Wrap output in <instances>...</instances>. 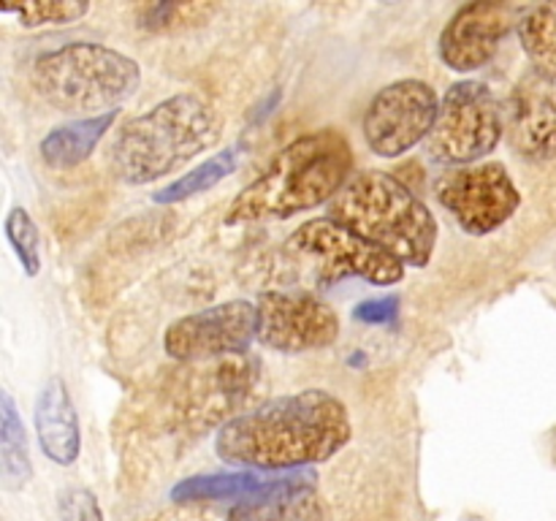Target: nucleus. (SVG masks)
I'll list each match as a JSON object with an SVG mask.
<instances>
[{"instance_id":"nucleus-22","label":"nucleus","mask_w":556,"mask_h":521,"mask_svg":"<svg viewBox=\"0 0 556 521\" xmlns=\"http://www.w3.org/2000/svg\"><path fill=\"white\" fill-rule=\"evenodd\" d=\"M3 14H14L22 27H47V25H74L87 16L90 3L81 0H33V3H5L0 5Z\"/></svg>"},{"instance_id":"nucleus-25","label":"nucleus","mask_w":556,"mask_h":521,"mask_svg":"<svg viewBox=\"0 0 556 521\" xmlns=\"http://www.w3.org/2000/svg\"><path fill=\"white\" fill-rule=\"evenodd\" d=\"M396 298H372V302H362L356 309H353V318L362 320V323L380 326L391 323L396 318Z\"/></svg>"},{"instance_id":"nucleus-6","label":"nucleus","mask_w":556,"mask_h":521,"mask_svg":"<svg viewBox=\"0 0 556 521\" xmlns=\"http://www.w3.org/2000/svg\"><path fill=\"white\" fill-rule=\"evenodd\" d=\"M503 136V109L494 92L483 81L465 79L445 92L427 152L438 163L465 168L494 152Z\"/></svg>"},{"instance_id":"nucleus-15","label":"nucleus","mask_w":556,"mask_h":521,"mask_svg":"<svg viewBox=\"0 0 556 521\" xmlns=\"http://www.w3.org/2000/svg\"><path fill=\"white\" fill-rule=\"evenodd\" d=\"M228 521H324L315 494V472L293 470L271 492L233 505Z\"/></svg>"},{"instance_id":"nucleus-19","label":"nucleus","mask_w":556,"mask_h":521,"mask_svg":"<svg viewBox=\"0 0 556 521\" xmlns=\"http://www.w3.org/2000/svg\"><path fill=\"white\" fill-rule=\"evenodd\" d=\"M519 38L538 74L556 85V3L527 9L519 20Z\"/></svg>"},{"instance_id":"nucleus-3","label":"nucleus","mask_w":556,"mask_h":521,"mask_svg":"<svg viewBox=\"0 0 556 521\" xmlns=\"http://www.w3.org/2000/svg\"><path fill=\"white\" fill-rule=\"evenodd\" d=\"M329 217L405 266H427L438 244V220L429 206L386 171L351 177L329 204Z\"/></svg>"},{"instance_id":"nucleus-13","label":"nucleus","mask_w":556,"mask_h":521,"mask_svg":"<svg viewBox=\"0 0 556 521\" xmlns=\"http://www.w3.org/2000/svg\"><path fill=\"white\" fill-rule=\"evenodd\" d=\"M505 136L527 161H552L556 155V103L535 87H516L503 109Z\"/></svg>"},{"instance_id":"nucleus-23","label":"nucleus","mask_w":556,"mask_h":521,"mask_svg":"<svg viewBox=\"0 0 556 521\" xmlns=\"http://www.w3.org/2000/svg\"><path fill=\"white\" fill-rule=\"evenodd\" d=\"M5 237L9 244L14 247L16 258L22 260V269L30 277H36L41 271V233L38 226L33 223L30 212L25 206H14L5 217Z\"/></svg>"},{"instance_id":"nucleus-1","label":"nucleus","mask_w":556,"mask_h":521,"mask_svg":"<svg viewBox=\"0 0 556 521\" xmlns=\"http://www.w3.org/2000/svg\"><path fill=\"white\" fill-rule=\"evenodd\" d=\"M351 443L345 402L324 389L277 396L223 423L215 454L253 470H304Z\"/></svg>"},{"instance_id":"nucleus-8","label":"nucleus","mask_w":556,"mask_h":521,"mask_svg":"<svg viewBox=\"0 0 556 521\" xmlns=\"http://www.w3.org/2000/svg\"><path fill=\"white\" fill-rule=\"evenodd\" d=\"M291 244L302 253L318 258L320 271L329 280L340 277H362L372 285H394L405 277V264L396 260L386 250L375 247L372 242L358 233L348 231L345 226L331 217H315L293 231Z\"/></svg>"},{"instance_id":"nucleus-12","label":"nucleus","mask_w":556,"mask_h":521,"mask_svg":"<svg viewBox=\"0 0 556 521\" xmlns=\"http://www.w3.org/2000/svg\"><path fill=\"white\" fill-rule=\"evenodd\" d=\"M505 30L508 11L503 5L472 0L462 5L440 33V58L459 74L481 68L494 58Z\"/></svg>"},{"instance_id":"nucleus-16","label":"nucleus","mask_w":556,"mask_h":521,"mask_svg":"<svg viewBox=\"0 0 556 521\" xmlns=\"http://www.w3.org/2000/svg\"><path fill=\"white\" fill-rule=\"evenodd\" d=\"M117 117L119 109L109 114H96V117L71 119V123L52 128L38 147L43 163L52 168H74L85 163Z\"/></svg>"},{"instance_id":"nucleus-2","label":"nucleus","mask_w":556,"mask_h":521,"mask_svg":"<svg viewBox=\"0 0 556 521\" xmlns=\"http://www.w3.org/2000/svg\"><path fill=\"white\" fill-rule=\"evenodd\" d=\"M353 150L340 130H315L282 147L231 201L226 223L282 220L334 201L351 179Z\"/></svg>"},{"instance_id":"nucleus-9","label":"nucleus","mask_w":556,"mask_h":521,"mask_svg":"<svg viewBox=\"0 0 556 521\" xmlns=\"http://www.w3.org/2000/svg\"><path fill=\"white\" fill-rule=\"evenodd\" d=\"M438 201L472 237L497 231L519 209L521 193L503 163H481L445 174L438 182Z\"/></svg>"},{"instance_id":"nucleus-5","label":"nucleus","mask_w":556,"mask_h":521,"mask_svg":"<svg viewBox=\"0 0 556 521\" xmlns=\"http://www.w3.org/2000/svg\"><path fill=\"white\" fill-rule=\"evenodd\" d=\"M38 96L58 112L87 114L117 112L141 85V71L128 54L103 43L74 41L38 54L30 68Z\"/></svg>"},{"instance_id":"nucleus-4","label":"nucleus","mask_w":556,"mask_h":521,"mask_svg":"<svg viewBox=\"0 0 556 521\" xmlns=\"http://www.w3.org/2000/svg\"><path fill=\"white\" fill-rule=\"evenodd\" d=\"M220 136L215 109L199 96L179 92L130 119L112 147V166L128 185L168 177Z\"/></svg>"},{"instance_id":"nucleus-24","label":"nucleus","mask_w":556,"mask_h":521,"mask_svg":"<svg viewBox=\"0 0 556 521\" xmlns=\"http://www.w3.org/2000/svg\"><path fill=\"white\" fill-rule=\"evenodd\" d=\"M60 519L63 521H103L98 499L90 488H68L60 499Z\"/></svg>"},{"instance_id":"nucleus-10","label":"nucleus","mask_w":556,"mask_h":521,"mask_svg":"<svg viewBox=\"0 0 556 521\" xmlns=\"http://www.w3.org/2000/svg\"><path fill=\"white\" fill-rule=\"evenodd\" d=\"M253 340H258V304L233 298L179 318L166 329L163 345L177 361H206L244 353Z\"/></svg>"},{"instance_id":"nucleus-7","label":"nucleus","mask_w":556,"mask_h":521,"mask_svg":"<svg viewBox=\"0 0 556 521\" xmlns=\"http://www.w3.org/2000/svg\"><path fill=\"white\" fill-rule=\"evenodd\" d=\"M438 92L421 79H400L386 85L369 101L364 114V139L380 157H400L418 141L429 139L438 123Z\"/></svg>"},{"instance_id":"nucleus-18","label":"nucleus","mask_w":556,"mask_h":521,"mask_svg":"<svg viewBox=\"0 0 556 521\" xmlns=\"http://www.w3.org/2000/svg\"><path fill=\"white\" fill-rule=\"evenodd\" d=\"M0 475H3V486L9 492H20L33 475L25 423H22L9 391L0 394Z\"/></svg>"},{"instance_id":"nucleus-14","label":"nucleus","mask_w":556,"mask_h":521,"mask_svg":"<svg viewBox=\"0 0 556 521\" xmlns=\"http://www.w3.org/2000/svg\"><path fill=\"white\" fill-rule=\"evenodd\" d=\"M33 421H36L38 445H41L43 456L52 459L54 465H74L81 450L79 416H76L74 399H71L63 378L54 374L43 383Z\"/></svg>"},{"instance_id":"nucleus-11","label":"nucleus","mask_w":556,"mask_h":521,"mask_svg":"<svg viewBox=\"0 0 556 521\" xmlns=\"http://www.w3.org/2000/svg\"><path fill=\"white\" fill-rule=\"evenodd\" d=\"M340 318L313 293L269 291L258 298V342L277 353L320 351L337 342Z\"/></svg>"},{"instance_id":"nucleus-20","label":"nucleus","mask_w":556,"mask_h":521,"mask_svg":"<svg viewBox=\"0 0 556 521\" xmlns=\"http://www.w3.org/2000/svg\"><path fill=\"white\" fill-rule=\"evenodd\" d=\"M237 163H239V147H228V150L217 152V155L206 157L204 163H199L193 171L182 174L179 179L168 182L166 188L157 190V193L152 195V201H157V204H174V201H185V199H193V195L206 193V190L215 188L217 182L231 177Z\"/></svg>"},{"instance_id":"nucleus-21","label":"nucleus","mask_w":556,"mask_h":521,"mask_svg":"<svg viewBox=\"0 0 556 521\" xmlns=\"http://www.w3.org/2000/svg\"><path fill=\"white\" fill-rule=\"evenodd\" d=\"M217 11L215 3H147L139 9V25L155 33L188 30Z\"/></svg>"},{"instance_id":"nucleus-17","label":"nucleus","mask_w":556,"mask_h":521,"mask_svg":"<svg viewBox=\"0 0 556 521\" xmlns=\"http://www.w3.org/2000/svg\"><path fill=\"white\" fill-rule=\"evenodd\" d=\"M280 478H261L255 472H223V475H193L172 488L174 503H220V499H244L261 497L271 492Z\"/></svg>"}]
</instances>
